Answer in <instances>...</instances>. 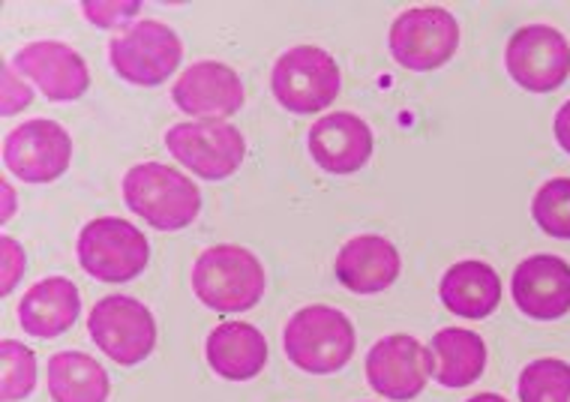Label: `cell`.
Returning a JSON list of instances; mask_svg holds the SVG:
<instances>
[{
  "label": "cell",
  "mask_w": 570,
  "mask_h": 402,
  "mask_svg": "<svg viewBox=\"0 0 570 402\" xmlns=\"http://www.w3.org/2000/svg\"><path fill=\"white\" fill-rule=\"evenodd\" d=\"M400 271V249L382 235H357L345 241L334 262L336 280L354 295H379L396 283Z\"/></svg>",
  "instance_id": "17"
},
{
  "label": "cell",
  "mask_w": 570,
  "mask_h": 402,
  "mask_svg": "<svg viewBox=\"0 0 570 402\" xmlns=\"http://www.w3.org/2000/svg\"><path fill=\"white\" fill-rule=\"evenodd\" d=\"M184 58L177 33L163 21H136L109 42V60L115 72L138 88H157L171 79Z\"/></svg>",
  "instance_id": "6"
},
{
  "label": "cell",
  "mask_w": 570,
  "mask_h": 402,
  "mask_svg": "<svg viewBox=\"0 0 570 402\" xmlns=\"http://www.w3.org/2000/svg\"><path fill=\"white\" fill-rule=\"evenodd\" d=\"M141 3L136 0H120V3H109V0H90V3H81V12L88 16L90 24L97 28H115V24H124L127 19L138 16Z\"/></svg>",
  "instance_id": "26"
},
{
  "label": "cell",
  "mask_w": 570,
  "mask_h": 402,
  "mask_svg": "<svg viewBox=\"0 0 570 402\" xmlns=\"http://www.w3.org/2000/svg\"><path fill=\"white\" fill-rule=\"evenodd\" d=\"M460 49V24L442 7H414L391 24V55L400 67L430 72Z\"/></svg>",
  "instance_id": "9"
},
{
  "label": "cell",
  "mask_w": 570,
  "mask_h": 402,
  "mask_svg": "<svg viewBox=\"0 0 570 402\" xmlns=\"http://www.w3.org/2000/svg\"><path fill=\"white\" fill-rule=\"evenodd\" d=\"M465 402H508L504 396H499V393H474L472 400Z\"/></svg>",
  "instance_id": "31"
},
{
  "label": "cell",
  "mask_w": 570,
  "mask_h": 402,
  "mask_svg": "<svg viewBox=\"0 0 570 402\" xmlns=\"http://www.w3.org/2000/svg\"><path fill=\"white\" fill-rule=\"evenodd\" d=\"M79 265L99 283H129L150 262L148 237L120 216L90 219L79 235Z\"/></svg>",
  "instance_id": "4"
},
{
  "label": "cell",
  "mask_w": 570,
  "mask_h": 402,
  "mask_svg": "<svg viewBox=\"0 0 570 402\" xmlns=\"http://www.w3.org/2000/svg\"><path fill=\"white\" fill-rule=\"evenodd\" d=\"M12 67L24 72L42 97L51 102H76L88 94L90 72L79 51L69 49L67 42L37 40L16 51Z\"/></svg>",
  "instance_id": "13"
},
{
  "label": "cell",
  "mask_w": 570,
  "mask_h": 402,
  "mask_svg": "<svg viewBox=\"0 0 570 402\" xmlns=\"http://www.w3.org/2000/svg\"><path fill=\"white\" fill-rule=\"evenodd\" d=\"M274 99L292 115H318L340 97V67L318 46H295L276 60Z\"/></svg>",
  "instance_id": "5"
},
{
  "label": "cell",
  "mask_w": 570,
  "mask_h": 402,
  "mask_svg": "<svg viewBox=\"0 0 570 402\" xmlns=\"http://www.w3.org/2000/svg\"><path fill=\"white\" fill-rule=\"evenodd\" d=\"M435 382L442 388H469L487 370V343L465 327H444L430 343Z\"/></svg>",
  "instance_id": "21"
},
{
  "label": "cell",
  "mask_w": 570,
  "mask_h": 402,
  "mask_svg": "<svg viewBox=\"0 0 570 402\" xmlns=\"http://www.w3.org/2000/svg\"><path fill=\"white\" fill-rule=\"evenodd\" d=\"M513 304L538 322H556L570 313V265L559 255H531L511 280Z\"/></svg>",
  "instance_id": "15"
},
{
  "label": "cell",
  "mask_w": 570,
  "mask_h": 402,
  "mask_svg": "<svg viewBox=\"0 0 570 402\" xmlns=\"http://www.w3.org/2000/svg\"><path fill=\"white\" fill-rule=\"evenodd\" d=\"M309 157L331 175H354L373 157V129L352 111H334L309 129Z\"/></svg>",
  "instance_id": "16"
},
{
  "label": "cell",
  "mask_w": 570,
  "mask_h": 402,
  "mask_svg": "<svg viewBox=\"0 0 570 402\" xmlns=\"http://www.w3.org/2000/svg\"><path fill=\"white\" fill-rule=\"evenodd\" d=\"M205 357L219 379L249 382L265 370L267 340L249 322H226L207 336Z\"/></svg>",
  "instance_id": "19"
},
{
  "label": "cell",
  "mask_w": 570,
  "mask_h": 402,
  "mask_svg": "<svg viewBox=\"0 0 570 402\" xmlns=\"http://www.w3.org/2000/svg\"><path fill=\"white\" fill-rule=\"evenodd\" d=\"M439 297L451 313L462 318H487L502 304V280L487 262L465 258L444 271Z\"/></svg>",
  "instance_id": "20"
},
{
  "label": "cell",
  "mask_w": 570,
  "mask_h": 402,
  "mask_svg": "<svg viewBox=\"0 0 570 402\" xmlns=\"http://www.w3.org/2000/svg\"><path fill=\"white\" fill-rule=\"evenodd\" d=\"M49 393L55 402H106L109 373L85 352H58L49 357Z\"/></svg>",
  "instance_id": "22"
},
{
  "label": "cell",
  "mask_w": 570,
  "mask_h": 402,
  "mask_svg": "<svg viewBox=\"0 0 570 402\" xmlns=\"http://www.w3.org/2000/svg\"><path fill=\"white\" fill-rule=\"evenodd\" d=\"M171 99L184 115L198 120H226L244 108V85L237 72L219 60H198L175 81Z\"/></svg>",
  "instance_id": "14"
},
{
  "label": "cell",
  "mask_w": 570,
  "mask_h": 402,
  "mask_svg": "<svg viewBox=\"0 0 570 402\" xmlns=\"http://www.w3.org/2000/svg\"><path fill=\"white\" fill-rule=\"evenodd\" d=\"M124 202L148 226L180 232L196 223L202 193L184 171L163 163H141L124 175Z\"/></svg>",
  "instance_id": "2"
},
{
  "label": "cell",
  "mask_w": 570,
  "mask_h": 402,
  "mask_svg": "<svg viewBox=\"0 0 570 402\" xmlns=\"http://www.w3.org/2000/svg\"><path fill=\"white\" fill-rule=\"evenodd\" d=\"M0 187H3V223H10L16 214V196H12L10 180H0Z\"/></svg>",
  "instance_id": "30"
},
{
  "label": "cell",
  "mask_w": 570,
  "mask_h": 402,
  "mask_svg": "<svg viewBox=\"0 0 570 402\" xmlns=\"http://www.w3.org/2000/svg\"><path fill=\"white\" fill-rule=\"evenodd\" d=\"M552 129H556V138H559L561 150H564V154H570V99L559 108V115H556V124H552Z\"/></svg>",
  "instance_id": "29"
},
{
  "label": "cell",
  "mask_w": 570,
  "mask_h": 402,
  "mask_svg": "<svg viewBox=\"0 0 570 402\" xmlns=\"http://www.w3.org/2000/svg\"><path fill=\"white\" fill-rule=\"evenodd\" d=\"M0 253H3V271H0V292L3 295H12V288L24 276V249L19 246V241H12L10 235L0 237Z\"/></svg>",
  "instance_id": "27"
},
{
  "label": "cell",
  "mask_w": 570,
  "mask_h": 402,
  "mask_svg": "<svg viewBox=\"0 0 570 402\" xmlns=\"http://www.w3.org/2000/svg\"><path fill=\"white\" fill-rule=\"evenodd\" d=\"M72 138L58 120H24L3 138V166L24 184H51L69 168Z\"/></svg>",
  "instance_id": "11"
},
{
  "label": "cell",
  "mask_w": 570,
  "mask_h": 402,
  "mask_svg": "<svg viewBox=\"0 0 570 402\" xmlns=\"http://www.w3.org/2000/svg\"><path fill=\"white\" fill-rule=\"evenodd\" d=\"M0 363H3V379H0V400L16 402L24 400L37 388V357L28 345L16 340L0 343Z\"/></svg>",
  "instance_id": "25"
},
{
  "label": "cell",
  "mask_w": 570,
  "mask_h": 402,
  "mask_svg": "<svg viewBox=\"0 0 570 402\" xmlns=\"http://www.w3.org/2000/svg\"><path fill=\"white\" fill-rule=\"evenodd\" d=\"M522 402H570V363L559 357L531 361L520 375Z\"/></svg>",
  "instance_id": "23"
},
{
  "label": "cell",
  "mask_w": 570,
  "mask_h": 402,
  "mask_svg": "<svg viewBox=\"0 0 570 402\" xmlns=\"http://www.w3.org/2000/svg\"><path fill=\"white\" fill-rule=\"evenodd\" d=\"M81 310L79 288L67 276H49L33 283L19 301L21 331L37 340H55L76 324Z\"/></svg>",
  "instance_id": "18"
},
{
  "label": "cell",
  "mask_w": 570,
  "mask_h": 402,
  "mask_svg": "<svg viewBox=\"0 0 570 402\" xmlns=\"http://www.w3.org/2000/svg\"><path fill=\"white\" fill-rule=\"evenodd\" d=\"M168 154L205 180H226L244 166L246 141L226 120H184L166 133Z\"/></svg>",
  "instance_id": "8"
},
{
  "label": "cell",
  "mask_w": 570,
  "mask_h": 402,
  "mask_svg": "<svg viewBox=\"0 0 570 402\" xmlns=\"http://www.w3.org/2000/svg\"><path fill=\"white\" fill-rule=\"evenodd\" d=\"M90 340L120 366H136L157 345V322L148 306L129 295H109L97 301L88 318Z\"/></svg>",
  "instance_id": "7"
},
{
  "label": "cell",
  "mask_w": 570,
  "mask_h": 402,
  "mask_svg": "<svg viewBox=\"0 0 570 402\" xmlns=\"http://www.w3.org/2000/svg\"><path fill=\"white\" fill-rule=\"evenodd\" d=\"M511 79L529 94H552L570 79V42L550 24H525L504 49Z\"/></svg>",
  "instance_id": "10"
},
{
  "label": "cell",
  "mask_w": 570,
  "mask_h": 402,
  "mask_svg": "<svg viewBox=\"0 0 570 402\" xmlns=\"http://www.w3.org/2000/svg\"><path fill=\"white\" fill-rule=\"evenodd\" d=\"M193 292L214 313H246L265 295V267L244 246H210L196 258Z\"/></svg>",
  "instance_id": "3"
},
{
  "label": "cell",
  "mask_w": 570,
  "mask_h": 402,
  "mask_svg": "<svg viewBox=\"0 0 570 402\" xmlns=\"http://www.w3.org/2000/svg\"><path fill=\"white\" fill-rule=\"evenodd\" d=\"M430 375H433V352L409 334L384 336L366 354L370 388L384 400L409 402L421 396Z\"/></svg>",
  "instance_id": "12"
},
{
  "label": "cell",
  "mask_w": 570,
  "mask_h": 402,
  "mask_svg": "<svg viewBox=\"0 0 570 402\" xmlns=\"http://www.w3.org/2000/svg\"><path fill=\"white\" fill-rule=\"evenodd\" d=\"M531 216L541 232L570 241V177L547 180L531 202Z\"/></svg>",
  "instance_id": "24"
},
{
  "label": "cell",
  "mask_w": 570,
  "mask_h": 402,
  "mask_svg": "<svg viewBox=\"0 0 570 402\" xmlns=\"http://www.w3.org/2000/svg\"><path fill=\"white\" fill-rule=\"evenodd\" d=\"M30 99H33V90H30L21 79H16V67L3 63V99H0V111H3V118L19 115L21 108L30 106Z\"/></svg>",
  "instance_id": "28"
},
{
  "label": "cell",
  "mask_w": 570,
  "mask_h": 402,
  "mask_svg": "<svg viewBox=\"0 0 570 402\" xmlns=\"http://www.w3.org/2000/svg\"><path fill=\"white\" fill-rule=\"evenodd\" d=\"M354 345L357 336L352 318L336 306H304L288 318L283 331L285 357L313 375L340 373L352 361Z\"/></svg>",
  "instance_id": "1"
}]
</instances>
